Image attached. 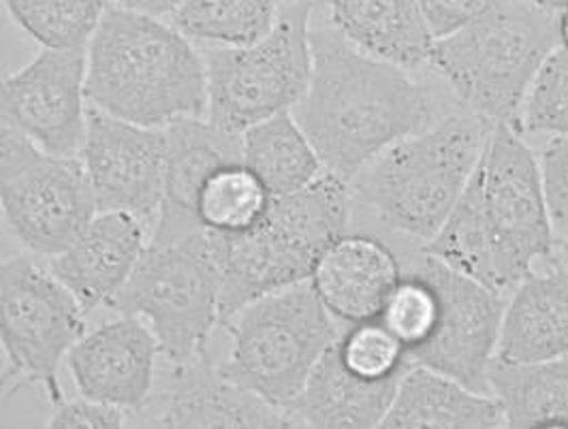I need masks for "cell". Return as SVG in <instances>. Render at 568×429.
I'll return each mask as SVG.
<instances>
[{"instance_id":"d6986e66","label":"cell","mask_w":568,"mask_h":429,"mask_svg":"<svg viewBox=\"0 0 568 429\" xmlns=\"http://www.w3.org/2000/svg\"><path fill=\"white\" fill-rule=\"evenodd\" d=\"M168 172L165 197L150 242L165 244L201 229L195 218V201L203 182L219 167L244 161L242 135L229 133L207 118H184L165 129Z\"/></svg>"},{"instance_id":"9a60e30c","label":"cell","mask_w":568,"mask_h":429,"mask_svg":"<svg viewBox=\"0 0 568 429\" xmlns=\"http://www.w3.org/2000/svg\"><path fill=\"white\" fill-rule=\"evenodd\" d=\"M159 357L161 344L150 325L140 316L120 315L73 344L67 368L80 396L135 415L154 396Z\"/></svg>"},{"instance_id":"44dd1931","label":"cell","mask_w":568,"mask_h":429,"mask_svg":"<svg viewBox=\"0 0 568 429\" xmlns=\"http://www.w3.org/2000/svg\"><path fill=\"white\" fill-rule=\"evenodd\" d=\"M336 343L325 350L286 415L295 428H381L402 376L369 380L348 370Z\"/></svg>"},{"instance_id":"d590c367","label":"cell","mask_w":568,"mask_h":429,"mask_svg":"<svg viewBox=\"0 0 568 429\" xmlns=\"http://www.w3.org/2000/svg\"><path fill=\"white\" fill-rule=\"evenodd\" d=\"M532 2L547 11H556V13H562L568 7V0H532Z\"/></svg>"},{"instance_id":"83f0119b","label":"cell","mask_w":568,"mask_h":429,"mask_svg":"<svg viewBox=\"0 0 568 429\" xmlns=\"http://www.w3.org/2000/svg\"><path fill=\"white\" fill-rule=\"evenodd\" d=\"M9 18L43 50H88L110 0H2Z\"/></svg>"},{"instance_id":"d4e9b609","label":"cell","mask_w":568,"mask_h":429,"mask_svg":"<svg viewBox=\"0 0 568 429\" xmlns=\"http://www.w3.org/2000/svg\"><path fill=\"white\" fill-rule=\"evenodd\" d=\"M242 152L244 165L255 172L272 197L295 193L325 172L293 112L267 118L244 131Z\"/></svg>"},{"instance_id":"ffe728a7","label":"cell","mask_w":568,"mask_h":429,"mask_svg":"<svg viewBox=\"0 0 568 429\" xmlns=\"http://www.w3.org/2000/svg\"><path fill=\"white\" fill-rule=\"evenodd\" d=\"M568 355V265L545 258L507 295L498 364H532Z\"/></svg>"},{"instance_id":"ac0fdd59","label":"cell","mask_w":568,"mask_h":429,"mask_svg":"<svg viewBox=\"0 0 568 429\" xmlns=\"http://www.w3.org/2000/svg\"><path fill=\"white\" fill-rule=\"evenodd\" d=\"M402 276V261L387 242L344 233L316 261L311 283L336 320L357 325L381 316Z\"/></svg>"},{"instance_id":"5bb4252c","label":"cell","mask_w":568,"mask_h":429,"mask_svg":"<svg viewBox=\"0 0 568 429\" xmlns=\"http://www.w3.org/2000/svg\"><path fill=\"white\" fill-rule=\"evenodd\" d=\"M85 69V50L39 52L2 80V129L57 156L80 154L88 126Z\"/></svg>"},{"instance_id":"8d00e7d4","label":"cell","mask_w":568,"mask_h":429,"mask_svg":"<svg viewBox=\"0 0 568 429\" xmlns=\"http://www.w3.org/2000/svg\"><path fill=\"white\" fill-rule=\"evenodd\" d=\"M560 43L568 50V7L560 13Z\"/></svg>"},{"instance_id":"f1b7e54d","label":"cell","mask_w":568,"mask_h":429,"mask_svg":"<svg viewBox=\"0 0 568 429\" xmlns=\"http://www.w3.org/2000/svg\"><path fill=\"white\" fill-rule=\"evenodd\" d=\"M519 133L565 137L568 135V50L556 48L528 90L517 115Z\"/></svg>"},{"instance_id":"7402d4cb","label":"cell","mask_w":568,"mask_h":429,"mask_svg":"<svg viewBox=\"0 0 568 429\" xmlns=\"http://www.w3.org/2000/svg\"><path fill=\"white\" fill-rule=\"evenodd\" d=\"M381 428L496 429L507 428V419L494 394L475 391L447 374L410 364Z\"/></svg>"},{"instance_id":"30bf717a","label":"cell","mask_w":568,"mask_h":429,"mask_svg":"<svg viewBox=\"0 0 568 429\" xmlns=\"http://www.w3.org/2000/svg\"><path fill=\"white\" fill-rule=\"evenodd\" d=\"M0 274L2 396L41 387L57 406L64 400L58 368L84 336V310L50 267L32 258H4Z\"/></svg>"},{"instance_id":"836d02e7","label":"cell","mask_w":568,"mask_h":429,"mask_svg":"<svg viewBox=\"0 0 568 429\" xmlns=\"http://www.w3.org/2000/svg\"><path fill=\"white\" fill-rule=\"evenodd\" d=\"M507 2L511 0H419L436 39L452 34Z\"/></svg>"},{"instance_id":"f546056e","label":"cell","mask_w":568,"mask_h":429,"mask_svg":"<svg viewBox=\"0 0 568 429\" xmlns=\"http://www.w3.org/2000/svg\"><path fill=\"white\" fill-rule=\"evenodd\" d=\"M336 344L344 366L369 380L396 378L410 366L406 348L378 318L346 325Z\"/></svg>"},{"instance_id":"5b68a950","label":"cell","mask_w":568,"mask_h":429,"mask_svg":"<svg viewBox=\"0 0 568 429\" xmlns=\"http://www.w3.org/2000/svg\"><path fill=\"white\" fill-rule=\"evenodd\" d=\"M353 205L351 184L323 172L308 186L272 197L255 229L207 231L221 274V323L258 297L311 280L316 261L348 233Z\"/></svg>"},{"instance_id":"ba28073f","label":"cell","mask_w":568,"mask_h":429,"mask_svg":"<svg viewBox=\"0 0 568 429\" xmlns=\"http://www.w3.org/2000/svg\"><path fill=\"white\" fill-rule=\"evenodd\" d=\"M108 308L143 318L170 366L207 355L210 336L221 323V274L207 231L165 244L148 242L138 267Z\"/></svg>"},{"instance_id":"7a4b0ae2","label":"cell","mask_w":568,"mask_h":429,"mask_svg":"<svg viewBox=\"0 0 568 429\" xmlns=\"http://www.w3.org/2000/svg\"><path fill=\"white\" fill-rule=\"evenodd\" d=\"M554 239L539 159L515 126L496 124L454 214L419 251L509 295L554 257Z\"/></svg>"},{"instance_id":"74e56055","label":"cell","mask_w":568,"mask_h":429,"mask_svg":"<svg viewBox=\"0 0 568 429\" xmlns=\"http://www.w3.org/2000/svg\"><path fill=\"white\" fill-rule=\"evenodd\" d=\"M558 257L562 258V261L568 265V237H565V242H562V246H560V255H558Z\"/></svg>"},{"instance_id":"cb8c5ba5","label":"cell","mask_w":568,"mask_h":429,"mask_svg":"<svg viewBox=\"0 0 568 429\" xmlns=\"http://www.w3.org/2000/svg\"><path fill=\"white\" fill-rule=\"evenodd\" d=\"M489 391L505 410L507 428H568V355L489 368Z\"/></svg>"},{"instance_id":"603a6c76","label":"cell","mask_w":568,"mask_h":429,"mask_svg":"<svg viewBox=\"0 0 568 429\" xmlns=\"http://www.w3.org/2000/svg\"><path fill=\"white\" fill-rule=\"evenodd\" d=\"M334 29L369 57L415 71L429 64L434 32L419 0H327Z\"/></svg>"},{"instance_id":"8fae6325","label":"cell","mask_w":568,"mask_h":429,"mask_svg":"<svg viewBox=\"0 0 568 429\" xmlns=\"http://www.w3.org/2000/svg\"><path fill=\"white\" fill-rule=\"evenodd\" d=\"M0 154L7 227L32 255L62 253L99 214L82 159L50 154L9 129Z\"/></svg>"},{"instance_id":"e575fe53","label":"cell","mask_w":568,"mask_h":429,"mask_svg":"<svg viewBox=\"0 0 568 429\" xmlns=\"http://www.w3.org/2000/svg\"><path fill=\"white\" fill-rule=\"evenodd\" d=\"M110 2L114 7H122L129 11H138L152 18H163V16H173L184 0H110Z\"/></svg>"},{"instance_id":"4316f807","label":"cell","mask_w":568,"mask_h":429,"mask_svg":"<svg viewBox=\"0 0 568 429\" xmlns=\"http://www.w3.org/2000/svg\"><path fill=\"white\" fill-rule=\"evenodd\" d=\"M272 203L270 191L244 161L227 163L212 173L195 201V218L201 229L237 235L255 229Z\"/></svg>"},{"instance_id":"52a82bcc","label":"cell","mask_w":568,"mask_h":429,"mask_svg":"<svg viewBox=\"0 0 568 429\" xmlns=\"http://www.w3.org/2000/svg\"><path fill=\"white\" fill-rule=\"evenodd\" d=\"M221 325L231 338L221 374L284 412L342 334L311 280L258 297Z\"/></svg>"},{"instance_id":"4dcf8cb0","label":"cell","mask_w":568,"mask_h":429,"mask_svg":"<svg viewBox=\"0 0 568 429\" xmlns=\"http://www.w3.org/2000/svg\"><path fill=\"white\" fill-rule=\"evenodd\" d=\"M436 293L426 278L404 269L378 320L398 338L406 355L426 343L436 320Z\"/></svg>"},{"instance_id":"9c48e42d","label":"cell","mask_w":568,"mask_h":429,"mask_svg":"<svg viewBox=\"0 0 568 429\" xmlns=\"http://www.w3.org/2000/svg\"><path fill=\"white\" fill-rule=\"evenodd\" d=\"M314 2V0H313ZM313 2H286L272 32L244 48H200L207 71V120L242 135L293 112L313 75Z\"/></svg>"},{"instance_id":"d6a6232c","label":"cell","mask_w":568,"mask_h":429,"mask_svg":"<svg viewBox=\"0 0 568 429\" xmlns=\"http://www.w3.org/2000/svg\"><path fill=\"white\" fill-rule=\"evenodd\" d=\"M131 423V412L90 400L80 396L78 400H62L54 406L48 428H124Z\"/></svg>"},{"instance_id":"4fadbf2b","label":"cell","mask_w":568,"mask_h":429,"mask_svg":"<svg viewBox=\"0 0 568 429\" xmlns=\"http://www.w3.org/2000/svg\"><path fill=\"white\" fill-rule=\"evenodd\" d=\"M80 154L97 210L133 214L152 231L165 197V129L140 126L88 103V126Z\"/></svg>"},{"instance_id":"e0dca14e","label":"cell","mask_w":568,"mask_h":429,"mask_svg":"<svg viewBox=\"0 0 568 429\" xmlns=\"http://www.w3.org/2000/svg\"><path fill=\"white\" fill-rule=\"evenodd\" d=\"M156 428H295L293 419L253 391L227 380L219 364L203 355L171 366Z\"/></svg>"},{"instance_id":"3957f363","label":"cell","mask_w":568,"mask_h":429,"mask_svg":"<svg viewBox=\"0 0 568 429\" xmlns=\"http://www.w3.org/2000/svg\"><path fill=\"white\" fill-rule=\"evenodd\" d=\"M85 58L88 103L105 114L148 129L207 115L203 54L161 18L112 4Z\"/></svg>"},{"instance_id":"277c9868","label":"cell","mask_w":568,"mask_h":429,"mask_svg":"<svg viewBox=\"0 0 568 429\" xmlns=\"http://www.w3.org/2000/svg\"><path fill=\"white\" fill-rule=\"evenodd\" d=\"M494 126L470 112L443 115L376 156L351 182L353 200L387 233L424 248L454 214Z\"/></svg>"},{"instance_id":"6da1fadb","label":"cell","mask_w":568,"mask_h":429,"mask_svg":"<svg viewBox=\"0 0 568 429\" xmlns=\"http://www.w3.org/2000/svg\"><path fill=\"white\" fill-rule=\"evenodd\" d=\"M311 84L293 115L325 172L351 184L387 147L443 118L413 71L357 50L334 27L311 30Z\"/></svg>"},{"instance_id":"484cf974","label":"cell","mask_w":568,"mask_h":429,"mask_svg":"<svg viewBox=\"0 0 568 429\" xmlns=\"http://www.w3.org/2000/svg\"><path fill=\"white\" fill-rule=\"evenodd\" d=\"M278 13L276 0H184L171 20L200 48H244L267 37Z\"/></svg>"},{"instance_id":"f35d334b","label":"cell","mask_w":568,"mask_h":429,"mask_svg":"<svg viewBox=\"0 0 568 429\" xmlns=\"http://www.w3.org/2000/svg\"><path fill=\"white\" fill-rule=\"evenodd\" d=\"M284 4H286V2H313V0H283Z\"/></svg>"},{"instance_id":"2e32d148","label":"cell","mask_w":568,"mask_h":429,"mask_svg":"<svg viewBox=\"0 0 568 429\" xmlns=\"http://www.w3.org/2000/svg\"><path fill=\"white\" fill-rule=\"evenodd\" d=\"M150 242V229L126 212H99L54 257L50 272L67 286L84 315L110 306L126 285Z\"/></svg>"},{"instance_id":"7c38bea8","label":"cell","mask_w":568,"mask_h":429,"mask_svg":"<svg viewBox=\"0 0 568 429\" xmlns=\"http://www.w3.org/2000/svg\"><path fill=\"white\" fill-rule=\"evenodd\" d=\"M406 269L419 274L436 293V320L426 343L408 353V361L447 374L475 391H489V368L503 327L507 295L481 285L417 251Z\"/></svg>"},{"instance_id":"8992f818","label":"cell","mask_w":568,"mask_h":429,"mask_svg":"<svg viewBox=\"0 0 568 429\" xmlns=\"http://www.w3.org/2000/svg\"><path fill=\"white\" fill-rule=\"evenodd\" d=\"M560 45V13L511 0L436 39L429 67L464 112L515 126L542 62Z\"/></svg>"},{"instance_id":"1f68e13d","label":"cell","mask_w":568,"mask_h":429,"mask_svg":"<svg viewBox=\"0 0 568 429\" xmlns=\"http://www.w3.org/2000/svg\"><path fill=\"white\" fill-rule=\"evenodd\" d=\"M540 182L554 233H568V135L549 137L540 150Z\"/></svg>"}]
</instances>
